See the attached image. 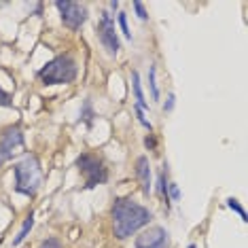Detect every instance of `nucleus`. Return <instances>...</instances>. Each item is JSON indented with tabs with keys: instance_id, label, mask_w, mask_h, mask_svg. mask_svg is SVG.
Masks as SVG:
<instances>
[{
	"instance_id": "20",
	"label": "nucleus",
	"mask_w": 248,
	"mask_h": 248,
	"mask_svg": "<svg viewBox=\"0 0 248 248\" xmlns=\"http://www.w3.org/2000/svg\"><path fill=\"white\" fill-rule=\"evenodd\" d=\"M41 248H62V242L58 238H47L41 244Z\"/></svg>"
},
{
	"instance_id": "24",
	"label": "nucleus",
	"mask_w": 248,
	"mask_h": 248,
	"mask_svg": "<svg viewBox=\"0 0 248 248\" xmlns=\"http://www.w3.org/2000/svg\"><path fill=\"white\" fill-rule=\"evenodd\" d=\"M108 7H110L112 11H117V9H119V2H117V0H115V2H110V4H108Z\"/></svg>"
},
{
	"instance_id": "17",
	"label": "nucleus",
	"mask_w": 248,
	"mask_h": 248,
	"mask_svg": "<svg viewBox=\"0 0 248 248\" xmlns=\"http://www.w3.org/2000/svg\"><path fill=\"white\" fill-rule=\"evenodd\" d=\"M168 197H170L172 202H180L183 193H180V187H178L176 183H170V185H168Z\"/></svg>"
},
{
	"instance_id": "18",
	"label": "nucleus",
	"mask_w": 248,
	"mask_h": 248,
	"mask_svg": "<svg viewBox=\"0 0 248 248\" xmlns=\"http://www.w3.org/2000/svg\"><path fill=\"white\" fill-rule=\"evenodd\" d=\"M134 11H136V15H138V19H140V21H146V19H149V13H146L144 4H142V2H138V0L134 2Z\"/></svg>"
},
{
	"instance_id": "2",
	"label": "nucleus",
	"mask_w": 248,
	"mask_h": 248,
	"mask_svg": "<svg viewBox=\"0 0 248 248\" xmlns=\"http://www.w3.org/2000/svg\"><path fill=\"white\" fill-rule=\"evenodd\" d=\"M77 72L75 58L70 53H62L38 70V78L43 85H68L77 78Z\"/></svg>"
},
{
	"instance_id": "9",
	"label": "nucleus",
	"mask_w": 248,
	"mask_h": 248,
	"mask_svg": "<svg viewBox=\"0 0 248 248\" xmlns=\"http://www.w3.org/2000/svg\"><path fill=\"white\" fill-rule=\"evenodd\" d=\"M136 176L140 180V187H142V193L149 195L151 193V163L146 155H140L136 159Z\"/></svg>"
},
{
	"instance_id": "12",
	"label": "nucleus",
	"mask_w": 248,
	"mask_h": 248,
	"mask_svg": "<svg viewBox=\"0 0 248 248\" xmlns=\"http://www.w3.org/2000/svg\"><path fill=\"white\" fill-rule=\"evenodd\" d=\"M168 163H163V170L159 172V176H157V193H159L161 197H166L168 202Z\"/></svg>"
},
{
	"instance_id": "5",
	"label": "nucleus",
	"mask_w": 248,
	"mask_h": 248,
	"mask_svg": "<svg viewBox=\"0 0 248 248\" xmlns=\"http://www.w3.org/2000/svg\"><path fill=\"white\" fill-rule=\"evenodd\" d=\"M55 9L60 11L62 24L72 32L81 30L83 24L87 21V7L81 2H70V0H64V2H62V0H58V2H55Z\"/></svg>"
},
{
	"instance_id": "19",
	"label": "nucleus",
	"mask_w": 248,
	"mask_h": 248,
	"mask_svg": "<svg viewBox=\"0 0 248 248\" xmlns=\"http://www.w3.org/2000/svg\"><path fill=\"white\" fill-rule=\"evenodd\" d=\"M136 117H138V121L142 123L146 129H149V132H153V125H151V121L146 119V117H144V110H142V108H138V106H136Z\"/></svg>"
},
{
	"instance_id": "8",
	"label": "nucleus",
	"mask_w": 248,
	"mask_h": 248,
	"mask_svg": "<svg viewBox=\"0 0 248 248\" xmlns=\"http://www.w3.org/2000/svg\"><path fill=\"white\" fill-rule=\"evenodd\" d=\"M168 231L163 227H151L142 231V233L134 242V248H168Z\"/></svg>"
},
{
	"instance_id": "1",
	"label": "nucleus",
	"mask_w": 248,
	"mask_h": 248,
	"mask_svg": "<svg viewBox=\"0 0 248 248\" xmlns=\"http://www.w3.org/2000/svg\"><path fill=\"white\" fill-rule=\"evenodd\" d=\"M112 217V233L117 240H129L153 221V212L146 206L134 202L132 197H117L110 208Z\"/></svg>"
},
{
	"instance_id": "21",
	"label": "nucleus",
	"mask_w": 248,
	"mask_h": 248,
	"mask_svg": "<svg viewBox=\"0 0 248 248\" xmlns=\"http://www.w3.org/2000/svg\"><path fill=\"white\" fill-rule=\"evenodd\" d=\"M0 106H13V100H11V95L4 92L2 87H0Z\"/></svg>"
},
{
	"instance_id": "11",
	"label": "nucleus",
	"mask_w": 248,
	"mask_h": 248,
	"mask_svg": "<svg viewBox=\"0 0 248 248\" xmlns=\"http://www.w3.org/2000/svg\"><path fill=\"white\" fill-rule=\"evenodd\" d=\"M34 227V212H30L28 217L24 218V225H21V229H19V233L13 238V246H19L21 242H24L28 238V233H30V229Z\"/></svg>"
},
{
	"instance_id": "14",
	"label": "nucleus",
	"mask_w": 248,
	"mask_h": 248,
	"mask_svg": "<svg viewBox=\"0 0 248 248\" xmlns=\"http://www.w3.org/2000/svg\"><path fill=\"white\" fill-rule=\"evenodd\" d=\"M93 110H92V100H85L83 102V108H81V121H85L87 123V127H92V123H93Z\"/></svg>"
},
{
	"instance_id": "4",
	"label": "nucleus",
	"mask_w": 248,
	"mask_h": 248,
	"mask_svg": "<svg viewBox=\"0 0 248 248\" xmlns=\"http://www.w3.org/2000/svg\"><path fill=\"white\" fill-rule=\"evenodd\" d=\"M75 166L85 180V189H93L108 180V170H106L104 161L93 153H81L75 159Z\"/></svg>"
},
{
	"instance_id": "6",
	"label": "nucleus",
	"mask_w": 248,
	"mask_h": 248,
	"mask_svg": "<svg viewBox=\"0 0 248 248\" xmlns=\"http://www.w3.org/2000/svg\"><path fill=\"white\" fill-rule=\"evenodd\" d=\"M24 146V129L19 125H11L0 134V166H4L11 157Z\"/></svg>"
},
{
	"instance_id": "3",
	"label": "nucleus",
	"mask_w": 248,
	"mask_h": 248,
	"mask_svg": "<svg viewBox=\"0 0 248 248\" xmlns=\"http://www.w3.org/2000/svg\"><path fill=\"white\" fill-rule=\"evenodd\" d=\"M13 174H15V191L21 195L34 197L43 183L41 161H38L34 155H28V157H24V161H19L17 166L13 168Z\"/></svg>"
},
{
	"instance_id": "22",
	"label": "nucleus",
	"mask_w": 248,
	"mask_h": 248,
	"mask_svg": "<svg viewBox=\"0 0 248 248\" xmlns=\"http://www.w3.org/2000/svg\"><path fill=\"white\" fill-rule=\"evenodd\" d=\"M174 104H176V95H174V93H170V95H168V102L163 104V110H166V112L174 110Z\"/></svg>"
},
{
	"instance_id": "13",
	"label": "nucleus",
	"mask_w": 248,
	"mask_h": 248,
	"mask_svg": "<svg viewBox=\"0 0 248 248\" xmlns=\"http://www.w3.org/2000/svg\"><path fill=\"white\" fill-rule=\"evenodd\" d=\"M149 87H151V98L155 100H159V87H157V70H155V66H151L149 68Z\"/></svg>"
},
{
	"instance_id": "25",
	"label": "nucleus",
	"mask_w": 248,
	"mask_h": 248,
	"mask_svg": "<svg viewBox=\"0 0 248 248\" xmlns=\"http://www.w3.org/2000/svg\"><path fill=\"white\" fill-rule=\"evenodd\" d=\"M187 248H197V246H195V244H189V246H187Z\"/></svg>"
},
{
	"instance_id": "23",
	"label": "nucleus",
	"mask_w": 248,
	"mask_h": 248,
	"mask_svg": "<svg viewBox=\"0 0 248 248\" xmlns=\"http://www.w3.org/2000/svg\"><path fill=\"white\" fill-rule=\"evenodd\" d=\"M144 144H146V149H151V151L155 149V136L153 134H149V136L144 138Z\"/></svg>"
},
{
	"instance_id": "15",
	"label": "nucleus",
	"mask_w": 248,
	"mask_h": 248,
	"mask_svg": "<svg viewBox=\"0 0 248 248\" xmlns=\"http://www.w3.org/2000/svg\"><path fill=\"white\" fill-rule=\"evenodd\" d=\"M227 206H229V210H233V212H238L240 214V218H242V221H248V217H246V210H244V208H242V204H240V202L238 200H235V197H229V200H227Z\"/></svg>"
},
{
	"instance_id": "10",
	"label": "nucleus",
	"mask_w": 248,
	"mask_h": 248,
	"mask_svg": "<svg viewBox=\"0 0 248 248\" xmlns=\"http://www.w3.org/2000/svg\"><path fill=\"white\" fill-rule=\"evenodd\" d=\"M132 89H134V98H136V104H138V108H146V100H144V93H142V85H140V75L136 70L132 72Z\"/></svg>"
},
{
	"instance_id": "16",
	"label": "nucleus",
	"mask_w": 248,
	"mask_h": 248,
	"mask_svg": "<svg viewBox=\"0 0 248 248\" xmlns=\"http://www.w3.org/2000/svg\"><path fill=\"white\" fill-rule=\"evenodd\" d=\"M117 19H119V28H121L123 36H125L127 41H132V32H129V26H127V15L125 13H119V15H117Z\"/></svg>"
},
{
	"instance_id": "7",
	"label": "nucleus",
	"mask_w": 248,
	"mask_h": 248,
	"mask_svg": "<svg viewBox=\"0 0 248 248\" xmlns=\"http://www.w3.org/2000/svg\"><path fill=\"white\" fill-rule=\"evenodd\" d=\"M98 38L102 43V47L108 51V55H117L121 49V41L117 36V30H115V19L110 17V13L102 11L100 15V24H98Z\"/></svg>"
}]
</instances>
